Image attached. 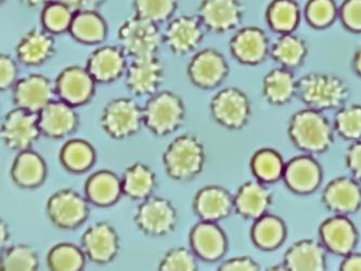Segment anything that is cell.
Instances as JSON below:
<instances>
[{
  "label": "cell",
  "mask_w": 361,
  "mask_h": 271,
  "mask_svg": "<svg viewBox=\"0 0 361 271\" xmlns=\"http://www.w3.org/2000/svg\"><path fill=\"white\" fill-rule=\"evenodd\" d=\"M282 178L291 191L298 194H310L322 183V169L314 157L298 155L286 164Z\"/></svg>",
  "instance_id": "25"
},
{
  "label": "cell",
  "mask_w": 361,
  "mask_h": 271,
  "mask_svg": "<svg viewBox=\"0 0 361 271\" xmlns=\"http://www.w3.org/2000/svg\"><path fill=\"white\" fill-rule=\"evenodd\" d=\"M322 201L336 215H350L361 207V183L354 177L334 178L322 191Z\"/></svg>",
  "instance_id": "20"
},
{
  "label": "cell",
  "mask_w": 361,
  "mask_h": 271,
  "mask_svg": "<svg viewBox=\"0 0 361 271\" xmlns=\"http://www.w3.org/2000/svg\"><path fill=\"white\" fill-rule=\"evenodd\" d=\"M56 52L52 34L39 28H34L22 36L17 44L18 60L26 66H38L45 64Z\"/></svg>",
  "instance_id": "29"
},
{
  "label": "cell",
  "mask_w": 361,
  "mask_h": 271,
  "mask_svg": "<svg viewBox=\"0 0 361 271\" xmlns=\"http://www.w3.org/2000/svg\"><path fill=\"white\" fill-rule=\"evenodd\" d=\"M74 14L75 13L68 6L64 5L60 0H56L54 3L42 7L40 21L46 31L51 34H61L70 30Z\"/></svg>",
  "instance_id": "43"
},
{
  "label": "cell",
  "mask_w": 361,
  "mask_h": 271,
  "mask_svg": "<svg viewBox=\"0 0 361 271\" xmlns=\"http://www.w3.org/2000/svg\"><path fill=\"white\" fill-rule=\"evenodd\" d=\"M86 258L80 246L62 242L50 248L47 254V267L52 271H80L84 268Z\"/></svg>",
  "instance_id": "39"
},
{
  "label": "cell",
  "mask_w": 361,
  "mask_h": 271,
  "mask_svg": "<svg viewBox=\"0 0 361 271\" xmlns=\"http://www.w3.org/2000/svg\"><path fill=\"white\" fill-rule=\"evenodd\" d=\"M189 243L195 256L207 263L219 262L227 252V236L215 222L201 220L191 228Z\"/></svg>",
  "instance_id": "18"
},
{
  "label": "cell",
  "mask_w": 361,
  "mask_h": 271,
  "mask_svg": "<svg viewBox=\"0 0 361 271\" xmlns=\"http://www.w3.org/2000/svg\"><path fill=\"white\" fill-rule=\"evenodd\" d=\"M1 1H3V3H4V1H5V0H1Z\"/></svg>",
  "instance_id": "55"
},
{
  "label": "cell",
  "mask_w": 361,
  "mask_h": 271,
  "mask_svg": "<svg viewBox=\"0 0 361 271\" xmlns=\"http://www.w3.org/2000/svg\"><path fill=\"white\" fill-rule=\"evenodd\" d=\"M94 87L96 80L87 68L78 66L64 68L54 80L56 97L74 108L92 100Z\"/></svg>",
  "instance_id": "16"
},
{
  "label": "cell",
  "mask_w": 361,
  "mask_h": 271,
  "mask_svg": "<svg viewBox=\"0 0 361 271\" xmlns=\"http://www.w3.org/2000/svg\"><path fill=\"white\" fill-rule=\"evenodd\" d=\"M307 54L305 40L293 33L279 34L270 44L269 54L274 61L288 70L302 66Z\"/></svg>",
  "instance_id": "33"
},
{
  "label": "cell",
  "mask_w": 361,
  "mask_h": 271,
  "mask_svg": "<svg viewBox=\"0 0 361 271\" xmlns=\"http://www.w3.org/2000/svg\"><path fill=\"white\" fill-rule=\"evenodd\" d=\"M143 125L157 137H166L183 126L185 119L183 99L169 90L157 92L142 108Z\"/></svg>",
  "instance_id": "4"
},
{
  "label": "cell",
  "mask_w": 361,
  "mask_h": 271,
  "mask_svg": "<svg viewBox=\"0 0 361 271\" xmlns=\"http://www.w3.org/2000/svg\"><path fill=\"white\" fill-rule=\"evenodd\" d=\"M9 236L10 234L7 224H6L5 220L1 219V222H0V246H1V250L5 248V246L9 240Z\"/></svg>",
  "instance_id": "52"
},
{
  "label": "cell",
  "mask_w": 361,
  "mask_h": 271,
  "mask_svg": "<svg viewBox=\"0 0 361 271\" xmlns=\"http://www.w3.org/2000/svg\"><path fill=\"white\" fill-rule=\"evenodd\" d=\"M178 7V0H133L135 16L160 24L169 21Z\"/></svg>",
  "instance_id": "42"
},
{
  "label": "cell",
  "mask_w": 361,
  "mask_h": 271,
  "mask_svg": "<svg viewBox=\"0 0 361 271\" xmlns=\"http://www.w3.org/2000/svg\"><path fill=\"white\" fill-rule=\"evenodd\" d=\"M334 127L322 111L304 109L292 115L288 135L292 143L307 153L326 152L334 143Z\"/></svg>",
  "instance_id": "2"
},
{
  "label": "cell",
  "mask_w": 361,
  "mask_h": 271,
  "mask_svg": "<svg viewBox=\"0 0 361 271\" xmlns=\"http://www.w3.org/2000/svg\"><path fill=\"white\" fill-rule=\"evenodd\" d=\"M197 256L191 248H178L167 251L159 264V270L193 271L197 269Z\"/></svg>",
  "instance_id": "45"
},
{
  "label": "cell",
  "mask_w": 361,
  "mask_h": 271,
  "mask_svg": "<svg viewBox=\"0 0 361 271\" xmlns=\"http://www.w3.org/2000/svg\"><path fill=\"white\" fill-rule=\"evenodd\" d=\"M345 161L353 177L361 183V140L354 141L348 147Z\"/></svg>",
  "instance_id": "48"
},
{
  "label": "cell",
  "mask_w": 361,
  "mask_h": 271,
  "mask_svg": "<svg viewBox=\"0 0 361 271\" xmlns=\"http://www.w3.org/2000/svg\"><path fill=\"white\" fill-rule=\"evenodd\" d=\"M42 135L50 139H62L73 133L80 124L75 109L62 100H54L39 113Z\"/></svg>",
  "instance_id": "23"
},
{
  "label": "cell",
  "mask_w": 361,
  "mask_h": 271,
  "mask_svg": "<svg viewBox=\"0 0 361 271\" xmlns=\"http://www.w3.org/2000/svg\"><path fill=\"white\" fill-rule=\"evenodd\" d=\"M54 82L42 74L27 75L20 78L12 88V102L16 108L39 113L54 100Z\"/></svg>",
  "instance_id": "17"
},
{
  "label": "cell",
  "mask_w": 361,
  "mask_h": 271,
  "mask_svg": "<svg viewBox=\"0 0 361 271\" xmlns=\"http://www.w3.org/2000/svg\"><path fill=\"white\" fill-rule=\"evenodd\" d=\"M229 49L240 64L257 66L269 54V40L261 28L245 26L238 30L231 37Z\"/></svg>",
  "instance_id": "19"
},
{
  "label": "cell",
  "mask_w": 361,
  "mask_h": 271,
  "mask_svg": "<svg viewBox=\"0 0 361 271\" xmlns=\"http://www.w3.org/2000/svg\"><path fill=\"white\" fill-rule=\"evenodd\" d=\"M192 208L200 220L217 222L231 215L235 210V202L227 189L221 186L209 185L195 193Z\"/></svg>",
  "instance_id": "22"
},
{
  "label": "cell",
  "mask_w": 361,
  "mask_h": 271,
  "mask_svg": "<svg viewBox=\"0 0 361 271\" xmlns=\"http://www.w3.org/2000/svg\"><path fill=\"white\" fill-rule=\"evenodd\" d=\"M340 269L343 271H361V254L352 252L344 256Z\"/></svg>",
  "instance_id": "51"
},
{
  "label": "cell",
  "mask_w": 361,
  "mask_h": 271,
  "mask_svg": "<svg viewBox=\"0 0 361 271\" xmlns=\"http://www.w3.org/2000/svg\"><path fill=\"white\" fill-rule=\"evenodd\" d=\"M96 159V150L84 139H71L60 150V163L70 173L82 174L90 171Z\"/></svg>",
  "instance_id": "35"
},
{
  "label": "cell",
  "mask_w": 361,
  "mask_h": 271,
  "mask_svg": "<svg viewBox=\"0 0 361 271\" xmlns=\"http://www.w3.org/2000/svg\"><path fill=\"white\" fill-rule=\"evenodd\" d=\"M307 108L314 110H338L348 102L350 88L343 78L330 73H310L298 80V92Z\"/></svg>",
  "instance_id": "1"
},
{
  "label": "cell",
  "mask_w": 361,
  "mask_h": 271,
  "mask_svg": "<svg viewBox=\"0 0 361 271\" xmlns=\"http://www.w3.org/2000/svg\"><path fill=\"white\" fill-rule=\"evenodd\" d=\"M42 135L38 113L14 108L4 117L0 137L6 147L13 151L31 149Z\"/></svg>",
  "instance_id": "10"
},
{
  "label": "cell",
  "mask_w": 361,
  "mask_h": 271,
  "mask_svg": "<svg viewBox=\"0 0 361 271\" xmlns=\"http://www.w3.org/2000/svg\"><path fill=\"white\" fill-rule=\"evenodd\" d=\"M56 0H21V3L26 7L37 8L45 7L48 4L54 3Z\"/></svg>",
  "instance_id": "54"
},
{
  "label": "cell",
  "mask_w": 361,
  "mask_h": 271,
  "mask_svg": "<svg viewBox=\"0 0 361 271\" xmlns=\"http://www.w3.org/2000/svg\"><path fill=\"white\" fill-rule=\"evenodd\" d=\"M266 21L276 33H293L300 21V7L295 0H272L266 9Z\"/></svg>",
  "instance_id": "37"
},
{
  "label": "cell",
  "mask_w": 361,
  "mask_h": 271,
  "mask_svg": "<svg viewBox=\"0 0 361 271\" xmlns=\"http://www.w3.org/2000/svg\"><path fill=\"white\" fill-rule=\"evenodd\" d=\"M262 92L270 104L284 105L296 96L298 80L292 70L280 66L264 76Z\"/></svg>",
  "instance_id": "31"
},
{
  "label": "cell",
  "mask_w": 361,
  "mask_h": 271,
  "mask_svg": "<svg viewBox=\"0 0 361 271\" xmlns=\"http://www.w3.org/2000/svg\"><path fill=\"white\" fill-rule=\"evenodd\" d=\"M229 73V66L223 54L207 48L197 52L188 64L187 74L195 87L204 90L217 88Z\"/></svg>",
  "instance_id": "12"
},
{
  "label": "cell",
  "mask_w": 361,
  "mask_h": 271,
  "mask_svg": "<svg viewBox=\"0 0 361 271\" xmlns=\"http://www.w3.org/2000/svg\"><path fill=\"white\" fill-rule=\"evenodd\" d=\"M121 181L123 194L134 201H143L154 192L157 176L146 164L135 163L125 169Z\"/></svg>",
  "instance_id": "32"
},
{
  "label": "cell",
  "mask_w": 361,
  "mask_h": 271,
  "mask_svg": "<svg viewBox=\"0 0 361 271\" xmlns=\"http://www.w3.org/2000/svg\"><path fill=\"white\" fill-rule=\"evenodd\" d=\"M71 36L85 44H101L108 35L106 20L97 11H82L74 14L71 24Z\"/></svg>",
  "instance_id": "34"
},
{
  "label": "cell",
  "mask_w": 361,
  "mask_h": 271,
  "mask_svg": "<svg viewBox=\"0 0 361 271\" xmlns=\"http://www.w3.org/2000/svg\"><path fill=\"white\" fill-rule=\"evenodd\" d=\"M286 236V224L278 216L265 214L254 220L251 239L256 248L264 251L276 250L283 243Z\"/></svg>",
  "instance_id": "36"
},
{
  "label": "cell",
  "mask_w": 361,
  "mask_h": 271,
  "mask_svg": "<svg viewBox=\"0 0 361 271\" xmlns=\"http://www.w3.org/2000/svg\"><path fill=\"white\" fill-rule=\"evenodd\" d=\"M100 123L109 137L114 140H125L140 131L143 125L142 108L130 98L112 99L104 107Z\"/></svg>",
  "instance_id": "6"
},
{
  "label": "cell",
  "mask_w": 361,
  "mask_h": 271,
  "mask_svg": "<svg viewBox=\"0 0 361 271\" xmlns=\"http://www.w3.org/2000/svg\"><path fill=\"white\" fill-rule=\"evenodd\" d=\"M250 167L256 179L264 183H271L283 177L286 163L278 151L264 147L254 153Z\"/></svg>",
  "instance_id": "38"
},
{
  "label": "cell",
  "mask_w": 361,
  "mask_h": 271,
  "mask_svg": "<svg viewBox=\"0 0 361 271\" xmlns=\"http://www.w3.org/2000/svg\"><path fill=\"white\" fill-rule=\"evenodd\" d=\"M80 248L94 264H110L120 252V238L108 222H96L82 234Z\"/></svg>",
  "instance_id": "15"
},
{
  "label": "cell",
  "mask_w": 361,
  "mask_h": 271,
  "mask_svg": "<svg viewBox=\"0 0 361 271\" xmlns=\"http://www.w3.org/2000/svg\"><path fill=\"white\" fill-rule=\"evenodd\" d=\"M178 222L175 206L165 198L143 200L137 207L134 222L139 231L152 238H163L174 231Z\"/></svg>",
  "instance_id": "8"
},
{
  "label": "cell",
  "mask_w": 361,
  "mask_h": 271,
  "mask_svg": "<svg viewBox=\"0 0 361 271\" xmlns=\"http://www.w3.org/2000/svg\"><path fill=\"white\" fill-rule=\"evenodd\" d=\"M205 28L197 16L171 18L163 32V44L176 56L195 52L204 38Z\"/></svg>",
  "instance_id": "11"
},
{
  "label": "cell",
  "mask_w": 361,
  "mask_h": 271,
  "mask_svg": "<svg viewBox=\"0 0 361 271\" xmlns=\"http://www.w3.org/2000/svg\"><path fill=\"white\" fill-rule=\"evenodd\" d=\"M74 13L82 11H97L106 0H60Z\"/></svg>",
  "instance_id": "50"
},
{
  "label": "cell",
  "mask_w": 361,
  "mask_h": 271,
  "mask_svg": "<svg viewBox=\"0 0 361 271\" xmlns=\"http://www.w3.org/2000/svg\"><path fill=\"white\" fill-rule=\"evenodd\" d=\"M338 16L348 31L361 33V0H345L338 9Z\"/></svg>",
  "instance_id": "46"
},
{
  "label": "cell",
  "mask_w": 361,
  "mask_h": 271,
  "mask_svg": "<svg viewBox=\"0 0 361 271\" xmlns=\"http://www.w3.org/2000/svg\"><path fill=\"white\" fill-rule=\"evenodd\" d=\"M353 70L361 78V46L355 52L352 60Z\"/></svg>",
  "instance_id": "53"
},
{
  "label": "cell",
  "mask_w": 361,
  "mask_h": 271,
  "mask_svg": "<svg viewBox=\"0 0 361 271\" xmlns=\"http://www.w3.org/2000/svg\"><path fill=\"white\" fill-rule=\"evenodd\" d=\"M334 131L346 140H361V104H344L336 110Z\"/></svg>",
  "instance_id": "41"
},
{
  "label": "cell",
  "mask_w": 361,
  "mask_h": 271,
  "mask_svg": "<svg viewBox=\"0 0 361 271\" xmlns=\"http://www.w3.org/2000/svg\"><path fill=\"white\" fill-rule=\"evenodd\" d=\"M286 270L322 271L326 266V248L322 241L304 239L288 248L284 254Z\"/></svg>",
  "instance_id": "26"
},
{
  "label": "cell",
  "mask_w": 361,
  "mask_h": 271,
  "mask_svg": "<svg viewBox=\"0 0 361 271\" xmlns=\"http://www.w3.org/2000/svg\"><path fill=\"white\" fill-rule=\"evenodd\" d=\"M338 16V8L334 0H308L306 4V20L312 28H328Z\"/></svg>",
  "instance_id": "44"
},
{
  "label": "cell",
  "mask_w": 361,
  "mask_h": 271,
  "mask_svg": "<svg viewBox=\"0 0 361 271\" xmlns=\"http://www.w3.org/2000/svg\"><path fill=\"white\" fill-rule=\"evenodd\" d=\"M87 198L73 189L54 192L46 204V213L54 227L61 230L78 229L90 216Z\"/></svg>",
  "instance_id": "9"
},
{
  "label": "cell",
  "mask_w": 361,
  "mask_h": 271,
  "mask_svg": "<svg viewBox=\"0 0 361 271\" xmlns=\"http://www.w3.org/2000/svg\"><path fill=\"white\" fill-rule=\"evenodd\" d=\"M0 267L3 271H34L39 267L37 252L26 244H14L3 248L0 256Z\"/></svg>",
  "instance_id": "40"
},
{
  "label": "cell",
  "mask_w": 361,
  "mask_h": 271,
  "mask_svg": "<svg viewBox=\"0 0 361 271\" xmlns=\"http://www.w3.org/2000/svg\"><path fill=\"white\" fill-rule=\"evenodd\" d=\"M243 13L241 0H201L197 16L207 31L225 34L241 24Z\"/></svg>",
  "instance_id": "14"
},
{
  "label": "cell",
  "mask_w": 361,
  "mask_h": 271,
  "mask_svg": "<svg viewBox=\"0 0 361 271\" xmlns=\"http://www.w3.org/2000/svg\"><path fill=\"white\" fill-rule=\"evenodd\" d=\"M12 181L22 189H36L45 183L47 165L42 155L32 149L18 153L10 171Z\"/></svg>",
  "instance_id": "28"
},
{
  "label": "cell",
  "mask_w": 361,
  "mask_h": 271,
  "mask_svg": "<svg viewBox=\"0 0 361 271\" xmlns=\"http://www.w3.org/2000/svg\"><path fill=\"white\" fill-rule=\"evenodd\" d=\"M127 58L120 46H102L88 56L86 68L96 83L109 84L125 75L128 66Z\"/></svg>",
  "instance_id": "21"
},
{
  "label": "cell",
  "mask_w": 361,
  "mask_h": 271,
  "mask_svg": "<svg viewBox=\"0 0 361 271\" xmlns=\"http://www.w3.org/2000/svg\"><path fill=\"white\" fill-rule=\"evenodd\" d=\"M233 202L241 217L256 220L267 214L272 202L271 192L259 180H250L238 189Z\"/></svg>",
  "instance_id": "27"
},
{
  "label": "cell",
  "mask_w": 361,
  "mask_h": 271,
  "mask_svg": "<svg viewBox=\"0 0 361 271\" xmlns=\"http://www.w3.org/2000/svg\"><path fill=\"white\" fill-rule=\"evenodd\" d=\"M18 66L11 56L3 54L0 56V89L6 92L8 89L13 88L17 83Z\"/></svg>",
  "instance_id": "47"
},
{
  "label": "cell",
  "mask_w": 361,
  "mask_h": 271,
  "mask_svg": "<svg viewBox=\"0 0 361 271\" xmlns=\"http://www.w3.org/2000/svg\"><path fill=\"white\" fill-rule=\"evenodd\" d=\"M209 112L219 126L229 131H240L247 126L251 119V101L241 89L227 87L212 98Z\"/></svg>",
  "instance_id": "7"
},
{
  "label": "cell",
  "mask_w": 361,
  "mask_h": 271,
  "mask_svg": "<svg viewBox=\"0 0 361 271\" xmlns=\"http://www.w3.org/2000/svg\"><path fill=\"white\" fill-rule=\"evenodd\" d=\"M85 197L92 205L108 207L114 205L122 195L121 178L108 169L96 171L85 183Z\"/></svg>",
  "instance_id": "30"
},
{
  "label": "cell",
  "mask_w": 361,
  "mask_h": 271,
  "mask_svg": "<svg viewBox=\"0 0 361 271\" xmlns=\"http://www.w3.org/2000/svg\"><path fill=\"white\" fill-rule=\"evenodd\" d=\"M319 236L326 250L340 256L352 253L358 241L354 222L346 215H336L324 220L320 224Z\"/></svg>",
  "instance_id": "24"
},
{
  "label": "cell",
  "mask_w": 361,
  "mask_h": 271,
  "mask_svg": "<svg viewBox=\"0 0 361 271\" xmlns=\"http://www.w3.org/2000/svg\"><path fill=\"white\" fill-rule=\"evenodd\" d=\"M207 153L197 136L185 133L167 145L163 155L165 171L171 179L189 181L204 169Z\"/></svg>",
  "instance_id": "3"
},
{
  "label": "cell",
  "mask_w": 361,
  "mask_h": 271,
  "mask_svg": "<svg viewBox=\"0 0 361 271\" xmlns=\"http://www.w3.org/2000/svg\"><path fill=\"white\" fill-rule=\"evenodd\" d=\"M118 40L128 58H146L157 56L163 44V33L159 24L134 16L118 28Z\"/></svg>",
  "instance_id": "5"
},
{
  "label": "cell",
  "mask_w": 361,
  "mask_h": 271,
  "mask_svg": "<svg viewBox=\"0 0 361 271\" xmlns=\"http://www.w3.org/2000/svg\"><path fill=\"white\" fill-rule=\"evenodd\" d=\"M163 62L157 56L132 59L125 73V85L136 97L153 96L164 80Z\"/></svg>",
  "instance_id": "13"
},
{
  "label": "cell",
  "mask_w": 361,
  "mask_h": 271,
  "mask_svg": "<svg viewBox=\"0 0 361 271\" xmlns=\"http://www.w3.org/2000/svg\"><path fill=\"white\" fill-rule=\"evenodd\" d=\"M219 270L221 271H256L259 266L253 258L249 256L229 258L219 265Z\"/></svg>",
  "instance_id": "49"
}]
</instances>
